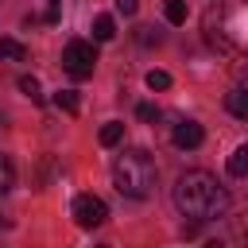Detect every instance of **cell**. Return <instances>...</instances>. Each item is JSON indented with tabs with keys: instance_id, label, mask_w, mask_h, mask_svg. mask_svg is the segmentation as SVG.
Masks as SVG:
<instances>
[{
	"instance_id": "obj_2",
	"label": "cell",
	"mask_w": 248,
	"mask_h": 248,
	"mask_svg": "<svg viewBox=\"0 0 248 248\" xmlns=\"http://www.w3.org/2000/svg\"><path fill=\"white\" fill-rule=\"evenodd\" d=\"M155 178H159V167L155 159L143 151V147H132V151H120L116 163H112V182L124 198H151L155 194Z\"/></svg>"
},
{
	"instance_id": "obj_15",
	"label": "cell",
	"mask_w": 248,
	"mask_h": 248,
	"mask_svg": "<svg viewBox=\"0 0 248 248\" xmlns=\"http://www.w3.org/2000/svg\"><path fill=\"white\" fill-rule=\"evenodd\" d=\"M147 89H170V74L167 70H147Z\"/></svg>"
},
{
	"instance_id": "obj_4",
	"label": "cell",
	"mask_w": 248,
	"mask_h": 248,
	"mask_svg": "<svg viewBox=\"0 0 248 248\" xmlns=\"http://www.w3.org/2000/svg\"><path fill=\"white\" fill-rule=\"evenodd\" d=\"M105 217H108V205H105L97 194H78V198H74V221H78L81 229H97Z\"/></svg>"
},
{
	"instance_id": "obj_6",
	"label": "cell",
	"mask_w": 248,
	"mask_h": 248,
	"mask_svg": "<svg viewBox=\"0 0 248 248\" xmlns=\"http://www.w3.org/2000/svg\"><path fill=\"white\" fill-rule=\"evenodd\" d=\"M225 108H229L236 120H248V85H236V89H229V97H225Z\"/></svg>"
},
{
	"instance_id": "obj_13",
	"label": "cell",
	"mask_w": 248,
	"mask_h": 248,
	"mask_svg": "<svg viewBox=\"0 0 248 248\" xmlns=\"http://www.w3.org/2000/svg\"><path fill=\"white\" fill-rule=\"evenodd\" d=\"M12 186H16V167L8 155H0V194H8Z\"/></svg>"
},
{
	"instance_id": "obj_7",
	"label": "cell",
	"mask_w": 248,
	"mask_h": 248,
	"mask_svg": "<svg viewBox=\"0 0 248 248\" xmlns=\"http://www.w3.org/2000/svg\"><path fill=\"white\" fill-rule=\"evenodd\" d=\"M27 58V46L19 39H0V62H23Z\"/></svg>"
},
{
	"instance_id": "obj_21",
	"label": "cell",
	"mask_w": 248,
	"mask_h": 248,
	"mask_svg": "<svg viewBox=\"0 0 248 248\" xmlns=\"http://www.w3.org/2000/svg\"><path fill=\"white\" fill-rule=\"evenodd\" d=\"M205 248H225V244L221 240H205Z\"/></svg>"
},
{
	"instance_id": "obj_17",
	"label": "cell",
	"mask_w": 248,
	"mask_h": 248,
	"mask_svg": "<svg viewBox=\"0 0 248 248\" xmlns=\"http://www.w3.org/2000/svg\"><path fill=\"white\" fill-rule=\"evenodd\" d=\"M58 16H62V0H46V12H43V19H46V23H58Z\"/></svg>"
},
{
	"instance_id": "obj_16",
	"label": "cell",
	"mask_w": 248,
	"mask_h": 248,
	"mask_svg": "<svg viewBox=\"0 0 248 248\" xmlns=\"http://www.w3.org/2000/svg\"><path fill=\"white\" fill-rule=\"evenodd\" d=\"M19 89H23L31 101H43V89H39V81H35L31 74H23V78H19Z\"/></svg>"
},
{
	"instance_id": "obj_5",
	"label": "cell",
	"mask_w": 248,
	"mask_h": 248,
	"mask_svg": "<svg viewBox=\"0 0 248 248\" xmlns=\"http://www.w3.org/2000/svg\"><path fill=\"white\" fill-rule=\"evenodd\" d=\"M202 140H205V128H202L198 120H182V124H174V147L194 151V147H202Z\"/></svg>"
},
{
	"instance_id": "obj_9",
	"label": "cell",
	"mask_w": 248,
	"mask_h": 248,
	"mask_svg": "<svg viewBox=\"0 0 248 248\" xmlns=\"http://www.w3.org/2000/svg\"><path fill=\"white\" fill-rule=\"evenodd\" d=\"M229 174H236V178H248V143H240V147L229 155Z\"/></svg>"
},
{
	"instance_id": "obj_20",
	"label": "cell",
	"mask_w": 248,
	"mask_h": 248,
	"mask_svg": "<svg viewBox=\"0 0 248 248\" xmlns=\"http://www.w3.org/2000/svg\"><path fill=\"white\" fill-rule=\"evenodd\" d=\"M136 8H140V0H116V12L120 16H136Z\"/></svg>"
},
{
	"instance_id": "obj_3",
	"label": "cell",
	"mask_w": 248,
	"mask_h": 248,
	"mask_svg": "<svg viewBox=\"0 0 248 248\" xmlns=\"http://www.w3.org/2000/svg\"><path fill=\"white\" fill-rule=\"evenodd\" d=\"M93 66H97V46L93 43H85V39H70L66 46H62V70L70 74V78H89L93 74Z\"/></svg>"
},
{
	"instance_id": "obj_12",
	"label": "cell",
	"mask_w": 248,
	"mask_h": 248,
	"mask_svg": "<svg viewBox=\"0 0 248 248\" xmlns=\"http://www.w3.org/2000/svg\"><path fill=\"white\" fill-rule=\"evenodd\" d=\"M54 105H58L62 112H70V116H74V112L81 108V105H78V93H74V89H58V93H54Z\"/></svg>"
},
{
	"instance_id": "obj_11",
	"label": "cell",
	"mask_w": 248,
	"mask_h": 248,
	"mask_svg": "<svg viewBox=\"0 0 248 248\" xmlns=\"http://www.w3.org/2000/svg\"><path fill=\"white\" fill-rule=\"evenodd\" d=\"M112 35H116V23H112V16H97V19H93V39H97V43H108Z\"/></svg>"
},
{
	"instance_id": "obj_19",
	"label": "cell",
	"mask_w": 248,
	"mask_h": 248,
	"mask_svg": "<svg viewBox=\"0 0 248 248\" xmlns=\"http://www.w3.org/2000/svg\"><path fill=\"white\" fill-rule=\"evenodd\" d=\"M136 116H140V120H147V124H151V120H155V116H159V108H155V105H147V101H143V105H140V108H136Z\"/></svg>"
},
{
	"instance_id": "obj_8",
	"label": "cell",
	"mask_w": 248,
	"mask_h": 248,
	"mask_svg": "<svg viewBox=\"0 0 248 248\" xmlns=\"http://www.w3.org/2000/svg\"><path fill=\"white\" fill-rule=\"evenodd\" d=\"M97 140H101V147H116V143L124 140V124H120V120H108V124L97 132Z\"/></svg>"
},
{
	"instance_id": "obj_18",
	"label": "cell",
	"mask_w": 248,
	"mask_h": 248,
	"mask_svg": "<svg viewBox=\"0 0 248 248\" xmlns=\"http://www.w3.org/2000/svg\"><path fill=\"white\" fill-rule=\"evenodd\" d=\"M136 39H140L143 46H151V43H159V35H155L151 27H136Z\"/></svg>"
},
{
	"instance_id": "obj_22",
	"label": "cell",
	"mask_w": 248,
	"mask_h": 248,
	"mask_svg": "<svg viewBox=\"0 0 248 248\" xmlns=\"http://www.w3.org/2000/svg\"><path fill=\"white\" fill-rule=\"evenodd\" d=\"M0 225H4V217H0Z\"/></svg>"
},
{
	"instance_id": "obj_1",
	"label": "cell",
	"mask_w": 248,
	"mask_h": 248,
	"mask_svg": "<svg viewBox=\"0 0 248 248\" xmlns=\"http://www.w3.org/2000/svg\"><path fill=\"white\" fill-rule=\"evenodd\" d=\"M174 205L190 221H213L229 209V190L209 170H186L174 182Z\"/></svg>"
},
{
	"instance_id": "obj_14",
	"label": "cell",
	"mask_w": 248,
	"mask_h": 248,
	"mask_svg": "<svg viewBox=\"0 0 248 248\" xmlns=\"http://www.w3.org/2000/svg\"><path fill=\"white\" fill-rule=\"evenodd\" d=\"M163 16H167L170 23H186V0H167V4H163Z\"/></svg>"
},
{
	"instance_id": "obj_10",
	"label": "cell",
	"mask_w": 248,
	"mask_h": 248,
	"mask_svg": "<svg viewBox=\"0 0 248 248\" xmlns=\"http://www.w3.org/2000/svg\"><path fill=\"white\" fill-rule=\"evenodd\" d=\"M229 232H232V240H236L240 248H248V209L236 213V217L229 221Z\"/></svg>"
}]
</instances>
